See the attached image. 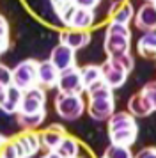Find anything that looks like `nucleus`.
<instances>
[{
  "label": "nucleus",
  "instance_id": "obj_1",
  "mask_svg": "<svg viewBox=\"0 0 156 158\" xmlns=\"http://www.w3.org/2000/svg\"><path fill=\"white\" fill-rule=\"evenodd\" d=\"M87 114L94 121H108V117L115 112V101H113V91L105 82L92 87L87 91Z\"/></svg>",
  "mask_w": 156,
  "mask_h": 158
},
{
  "label": "nucleus",
  "instance_id": "obj_2",
  "mask_svg": "<svg viewBox=\"0 0 156 158\" xmlns=\"http://www.w3.org/2000/svg\"><path fill=\"white\" fill-rule=\"evenodd\" d=\"M129 43H131V32L128 25L115 22L108 23L105 32V41H103V48L108 57L117 59L121 55L129 53Z\"/></svg>",
  "mask_w": 156,
  "mask_h": 158
},
{
  "label": "nucleus",
  "instance_id": "obj_3",
  "mask_svg": "<svg viewBox=\"0 0 156 158\" xmlns=\"http://www.w3.org/2000/svg\"><path fill=\"white\" fill-rule=\"evenodd\" d=\"M55 112L64 121H76L85 112V100L82 94H59L55 98Z\"/></svg>",
  "mask_w": 156,
  "mask_h": 158
},
{
  "label": "nucleus",
  "instance_id": "obj_4",
  "mask_svg": "<svg viewBox=\"0 0 156 158\" xmlns=\"http://www.w3.org/2000/svg\"><path fill=\"white\" fill-rule=\"evenodd\" d=\"M13 85H16L21 91H27L30 87L37 85V62L28 59L21 60L13 69Z\"/></svg>",
  "mask_w": 156,
  "mask_h": 158
},
{
  "label": "nucleus",
  "instance_id": "obj_5",
  "mask_svg": "<svg viewBox=\"0 0 156 158\" xmlns=\"http://www.w3.org/2000/svg\"><path fill=\"white\" fill-rule=\"evenodd\" d=\"M101 68V77H103V82L110 89H119V87L124 85V82L128 78V71L121 66V62L117 59H106L103 64L99 66Z\"/></svg>",
  "mask_w": 156,
  "mask_h": 158
},
{
  "label": "nucleus",
  "instance_id": "obj_6",
  "mask_svg": "<svg viewBox=\"0 0 156 158\" xmlns=\"http://www.w3.org/2000/svg\"><path fill=\"white\" fill-rule=\"evenodd\" d=\"M44 105H46V94H44V89L39 85H34L23 91V96H21V105H20V114H37V112H43L44 110Z\"/></svg>",
  "mask_w": 156,
  "mask_h": 158
},
{
  "label": "nucleus",
  "instance_id": "obj_7",
  "mask_svg": "<svg viewBox=\"0 0 156 158\" xmlns=\"http://www.w3.org/2000/svg\"><path fill=\"white\" fill-rule=\"evenodd\" d=\"M57 89H59V93H62V94H82L84 93V84H82L80 69L76 66L59 73Z\"/></svg>",
  "mask_w": 156,
  "mask_h": 158
},
{
  "label": "nucleus",
  "instance_id": "obj_8",
  "mask_svg": "<svg viewBox=\"0 0 156 158\" xmlns=\"http://www.w3.org/2000/svg\"><path fill=\"white\" fill-rule=\"evenodd\" d=\"M48 60H50L53 66H55L57 69H59V73H60V71L69 69V68H75L76 57H75V50H71L69 46H66V44L59 43L55 48L51 50Z\"/></svg>",
  "mask_w": 156,
  "mask_h": 158
},
{
  "label": "nucleus",
  "instance_id": "obj_9",
  "mask_svg": "<svg viewBox=\"0 0 156 158\" xmlns=\"http://www.w3.org/2000/svg\"><path fill=\"white\" fill-rule=\"evenodd\" d=\"M133 20L140 30H144V32H154L156 30V4L154 2H146L135 13Z\"/></svg>",
  "mask_w": 156,
  "mask_h": 158
},
{
  "label": "nucleus",
  "instance_id": "obj_10",
  "mask_svg": "<svg viewBox=\"0 0 156 158\" xmlns=\"http://www.w3.org/2000/svg\"><path fill=\"white\" fill-rule=\"evenodd\" d=\"M121 131H138L137 121L129 112H113L108 117V135Z\"/></svg>",
  "mask_w": 156,
  "mask_h": 158
},
{
  "label": "nucleus",
  "instance_id": "obj_11",
  "mask_svg": "<svg viewBox=\"0 0 156 158\" xmlns=\"http://www.w3.org/2000/svg\"><path fill=\"white\" fill-rule=\"evenodd\" d=\"M60 43L76 52L80 48H85L87 44L91 43V34H89V30L68 29L60 34Z\"/></svg>",
  "mask_w": 156,
  "mask_h": 158
},
{
  "label": "nucleus",
  "instance_id": "obj_12",
  "mask_svg": "<svg viewBox=\"0 0 156 158\" xmlns=\"http://www.w3.org/2000/svg\"><path fill=\"white\" fill-rule=\"evenodd\" d=\"M16 142L20 144L21 153H23L25 158H32L35 153L43 148L41 137H39V133H35L34 130H25V131L16 139Z\"/></svg>",
  "mask_w": 156,
  "mask_h": 158
},
{
  "label": "nucleus",
  "instance_id": "obj_13",
  "mask_svg": "<svg viewBox=\"0 0 156 158\" xmlns=\"http://www.w3.org/2000/svg\"><path fill=\"white\" fill-rule=\"evenodd\" d=\"M57 78H59V69L50 60L37 62V85L39 87H43V89L55 87Z\"/></svg>",
  "mask_w": 156,
  "mask_h": 158
},
{
  "label": "nucleus",
  "instance_id": "obj_14",
  "mask_svg": "<svg viewBox=\"0 0 156 158\" xmlns=\"http://www.w3.org/2000/svg\"><path fill=\"white\" fill-rule=\"evenodd\" d=\"M21 96H23V91L11 84V85L6 89L2 100H0V108H2L6 114H18L20 105H21Z\"/></svg>",
  "mask_w": 156,
  "mask_h": 158
},
{
  "label": "nucleus",
  "instance_id": "obj_15",
  "mask_svg": "<svg viewBox=\"0 0 156 158\" xmlns=\"http://www.w3.org/2000/svg\"><path fill=\"white\" fill-rule=\"evenodd\" d=\"M39 137H41V146L44 149L55 151L59 148V144L62 142L64 137H66V130L62 126H59V124H51L43 133H39Z\"/></svg>",
  "mask_w": 156,
  "mask_h": 158
},
{
  "label": "nucleus",
  "instance_id": "obj_16",
  "mask_svg": "<svg viewBox=\"0 0 156 158\" xmlns=\"http://www.w3.org/2000/svg\"><path fill=\"white\" fill-rule=\"evenodd\" d=\"M128 112L133 115V117H147L154 110H153V107L149 105V101L140 93H137L128 100Z\"/></svg>",
  "mask_w": 156,
  "mask_h": 158
},
{
  "label": "nucleus",
  "instance_id": "obj_17",
  "mask_svg": "<svg viewBox=\"0 0 156 158\" xmlns=\"http://www.w3.org/2000/svg\"><path fill=\"white\" fill-rule=\"evenodd\" d=\"M137 52L147 60H156V32H146L137 41Z\"/></svg>",
  "mask_w": 156,
  "mask_h": 158
},
{
  "label": "nucleus",
  "instance_id": "obj_18",
  "mask_svg": "<svg viewBox=\"0 0 156 158\" xmlns=\"http://www.w3.org/2000/svg\"><path fill=\"white\" fill-rule=\"evenodd\" d=\"M94 23V11L92 9H82L76 7L71 16L69 29H78V30H89Z\"/></svg>",
  "mask_w": 156,
  "mask_h": 158
},
{
  "label": "nucleus",
  "instance_id": "obj_19",
  "mask_svg": "<svg viewBox=\"0 0 156 158\" xmlns=\"http://www.w3.org/2000/svg\"><path fill=\"white\" fill-rule=\"evenodd\" d=\"M80 77H82V84H84V91H89L92 87L103 84V77H101V68L94 64H89L80 69Z\"/></svg>",
  "mask_w": 156,
  "mask_h": 158
},
{
  "label": "nucleus",
  "instance_id": "obj_20",
  "mask_svg": "<svg viewBox=\"0 0 156 158\" xmlns=\"http://www.w3.org/2000/svg\"><path fill=\"white\" fill-rule=\"evenodd\" d=\"M46 117V112H37V114H16V121L23 130H35L37 126H41L43 121Z\"/></svg>",
  "mask_w": 156,
  "mask_h": 158
},
{
  "label": "nucleus",
  "instance_id": "obj_21",
  "mask_svg": "<svg viewBox=\"0 0 156 158\" xmlns=\"http://www.w3.org/2000/svg\"><path fill=\"white\" fill-rule=\"evenodd\" d=\"M55 151L62 158H76L78 153H80V146H78L76 139L66 135V137H64V140L59 144V148H57Z\"/></svg>",
  "mask_w": 156,
  "mask_h": 158
},
{
  "label": "nucleus",
  "instance_id": "obj_22",
  "mask_svg": "<svg viewBox=\"0 0 156 158\" xmlns=\"http://www.w3.org/2000/svg\"><path fill=\"white\" fill-rule=\"evenodd\" d=\"M135 16V11H133V6L126 2V4H121L119 7L115 9L112 13V22L115 23H122V25H128V23L133 20Z\"/></svg>",
  "mask_w": 156,
  "mask_h": 158
},
{
  "label": "nucleus",
  "instance_id": "obj_23",
  "mask_svg": "<svg viewBox=\"0 0 156 158\" xmlns=\"http://www.w3.org/2000/svg\"><path fill=\"white\" fill-rule=\"evenodd\" d=\"M103 158H133L131 149L126 146H119V144H110L105 149Z\"/></svg>",
  "mask_w": 156,
  "mask_h": 158
},
{
  "label": "nucleus",
  "instance_id": "obj_24",
  "mask_svg": "<svg viewBox=\"0 0 156 158\" xmlns=\"http://www.w3.org/2000/svg\"><path fill=\"white\" fill-rule=\"evenodd\" d=\"M0 158H25L23 153H21L20 144L16 142V139L14 140H7L4 144V148L0 149Z\"/></svg>",
  "mask_w": 156,
  "mask_h": 158
},
{
  "label": "nucleus",
  "instance_id": "obj_25",
  "mask_svg": "<svg viewBox=\"0 0 156 158\" xmlns=\"http://www.w3.org/2000/svg\"><path fill=\"white\" fill-rule=\"evenodd\" d=\"M140 94L149 101V105L153 107V110H156V80H153V82H147L146 85L142 87Z\"/></svg>",
  "mask_w": 156,
  "mask_h": 158
},
{
  "label": "nucleus",
  "instance_id": "obj_26",
  "mask_svg": "<svg viewBox=\"0 0 156 158\" xmlns=\"http://www.w3.org/2000/svg\"><path fill=\"white\" fill-rule=\"evenodd\" d=\"M9 46V23L0 15V53H4Z\"/></svg>",
  "mask_w": 156,
  "mask_h": 158
},
{
  "label": "nucleus",
  "instance_id": "obj_27",
  "mask_svg": "<svg viewBox=\"0 0 156 158\" xmlns=\"http://www.w3.org/2000/svg\"><path fill=\"white\" fill-rule=\"evenodd\" d=\"M11 84H13V69H9L4 64H0V85L9 87Z\"/></svg>",
  "mask_w": 156,
  "mask_h": 158
},
{
  "label": "nucleus",
  "instance_id": "obj_28",
  "mask_svg": "<svg viewBox=\"0 0 156 158\" xmlns=\"http://www.w3.org/2000/svg\"><path fill=\"white\" fill-rule=\"evenodd\" d=\"M50 4H51L53 11H55L57 15H59L62 9H66V7H69V6H73V4H75V0H50Z\"/></svg>",
  "mask_w": 156,
  "mask_h": 158
},
{
  "label": "nucleus",
  "instance_id": "obj_29",
  "mask_svg": "<svg viewBox=\"0 0 156 158\" xmlns=\"http://www.w3.org/2000/svg\"><path fill=\"white\" fill-rule=\"evenodd\" d=\"M117 60L121 62V66L126 69L128 73L133 69V64H135V60H133V57H131V53H126V55H121V57H117Z\"/></svg>",
  "mask_w": 156,
  "mask_h": 158
},
{
  "label": "nucleus",
  "instance_id": "obj_30",
  "mask_svg": "<svg viewBox=\"0 0 156 158\" xmlns=\"http://www.w3.org/2000/svg\"><path fill=\"white\" fill-rule=\"evenodd\" d=\"M99 0H75V6L76 7H82V9H94L98 7Z\"/></svg>",
  "mask_w": 156,
  "mask_h": 158
},
{
  "label": "nucleus",
  "instance_id": "obj_31",
  "mask_svg": "<svg viewBox=\"0 0 156 158\" xmlns=\"http://www.w3.org/2000/svg\"><path fill=\"white\" fill-rule=\"evenodd\" d=\"M133 158H156V148H144Z\"/></svg>",
  "mask_w": 156,
  "mask_h": 158
},
{
  "label": "nucleus",
  "instance_id": "obj_32",
  "mask_svg": "<svg viewBox=\"0 0 156 158\" xmlns=\"http://www.w3.org/2000/svg\"><path fill=\"white\" fill-rule=\"evenodd\" d=\"M46 158H62V156H60L57 151H48V153H46Z\"/></svg>",
  "mask_w": 156,
  "mask_h": 158
},
{
  "label": "nucleus",
  "instance_id": "obj_33",
  "mask_svg": "<svg viewBox=\"0 0 156 158\" xmlns=\"http://www.w3.org/2000/svg\"><path fill=\"white\" fill-rule=\"evenodd\" d=\"M7 140H9V139H7L6 135H2V133H0V149H2V148H4V144H6Z\"/></svg>",
  "mask_w": 156,
  "mask_h": 158
},
{
  "label": "nucleus",
  "instance_id": "obj_34",
  "mask_svg": "<svg viewBox=\"0 0 156 158\" xmlns=\"http://www.w3.org/2000/svg\"><path fill=\"white\" fill-rule=\"evenodd\" d=\"M147 2H156V0H147Z\"/></svg>",
  "mask_w": 156,
  "mask_h": 158
},
{
  "label": "nucleus",
  "instance_id": "obj_35",
  "mask_svg": "<svg viewBox=\"0 0 156 158\" xmlns=\"http://www.w3.org/2000/svg\"><path fill=\"white\" fill-rule=\"evenodd\" d=\"M43 158H46V155H44V156H43Z\"/></svg>",
  "mask_w": 156,
  "mask_h": 158
},
{
  "label": "nucleus",
  "instance_id": "obj_36",
  "mask_svg": "<svg viewBox=\"0 0 156 158\" xmlns=\"http://www.w3.org/2000/svg\"><path fill=\"white\" fill-rule=\"evenodd\" d=\"M154 4H156V2H154Z\"/></svg>",
  "mask_w": 156,
  "mask_h": 158
},
{
  "label": "nucleus",
  "instance_id": "obj_37",
  "mask_svg": "<svg viewBox=\"0 0 156 158\" xmlns=\"http://www.w3.org/2000/svg\"><path fill=\"white\" fill-rule=\"evenodd\" d=\"M76 158H78V156H76Z\"/></svg>",
  "mask_w": 156,
  "mask_h": 158
}]
</instances>
